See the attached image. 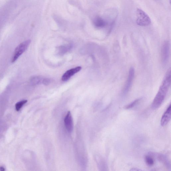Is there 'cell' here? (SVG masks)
<instances>
[{
	"mask_svg": "<svg viewBox=\"0 0 171 171\" xmlns=\"http://www.w3.org/2000/svg\"><path fill=\"white\" fill-rule=\"evenodd\" d=\"M28 101L27 100H23L15 104V109L17 111H20L23 106Z\"/></svg>",
	"mask_w": 171,
	"mask_h": 171,
	"instance_id": "cell-16",
	"label": "cell"
},
{
	"mask_svg": "<svg viewBox=\"0 0 171 171\" xmlns=\"http://www.w3.org/2000/svg\"><path fill=\"white\" fill-rule=\"evenodd\" d=\"M44 77L41 76H36L32 77L29 80V82L32 85H36L43 84Z\"/></svg>",
	"mask_w": 171,
	"mask_h": 171,
	"instance_id": "cell-10",
	"label": "cell"
},
{
	"mask_svg": "<svg viewBox=\"0 0 171 171\" xmlns=\"http://www.w3.org/2000/svg\"><path fill=\"white\" fill-rule=\"evenodd\" d=\"M81 69V67L78 66L68 70L63 75L61 80L63 81H67L72 76L80 71Z\"/></svg>",
	"mask_w": 171,
	"mask_h": 171,
	"instance_id": "cell-7",
	"label": "cell"
},
{
	"mask_svg": "<svg viewBox=\"0 0 171 171\" xmlns=\"http://www.w3.org/2000/svg\"><path fill=\"white\" fill-rule=\"evenodd\" d=\"M31 42L30 40H27L18 45L15 49L12 57V60H11L12 63L15 62L20 56L26 51L30 45Z\"/></svg>",
	"mask_w": 171,
	"mask_h": 171,
	"instance_id": "cell-3",
	"label": "cell"
},
{
	"mask_svg": "<svg viewBox=\"0 0 171 171\" xmlns=\"http://www.w3.org/2000/svg\"><path fill=\"white\" fill-rule=\"evenodd\" d=\"M170 3H171V0H170Z\"/></svg>",
	"mask_w": 171,
	"mask_h": 171,
	"instance_id": "cell-20",
	"label": "cell"
},
{
	"mask_svg": "<svg viewBox=\"0 0 171 171\" xmlns=\"http://www.w3.org/2000/svg\"><path fill=\"white\" fill-rule=\"evenodd\" d=\"M170 83L171 69L170 68L166 72L158 92L153 101L151 106L152 109L156 110L160 107L162 104L170 87Z\"/></svg>",
	"mask_w": 171,
	"mask_h": 171,
	"instance_id": "cell-1",
	"label": "cell"
},
{
	"mask_svg": "<svg viewBox=\"0 0 171 171\" xmlns=\"http://www.w3.org/2000/svg\"><path fill=\"white\" fill-rule=\"evenodd\" d=\"M51 80L47 78H44L43 80V84L45 85H48L51 83Z\"/></svg>",
	"mask_w": 171,
	"mask_h": 171,
	"instance_id": "cell-17",
	"label": "cell"
},
{
	"mask_svg": "<svg viewBox=\"0 0 171 171\" xmlns=\"http://www.w3.org/2000/svg\"><path fill=\"white\" fill-rule=\"evenodd\" d=\"M93 24L97 28L101 29L104 28L108 25V22L100 17H96L93 20Z\"/></svg>",
	"mask_w": 171,
	"mask_h": 171,
	"instance_id": "cell-9",
	"label": "cell"
},
{
	"mask_svg": "<svg viewBox=\"0 0 171 171\" xmlns=\"http://www.w3.org/2000/svg\"><path fill=\"white\" fill-rule=\"evenodd\" d=\"M134 76H135V70L133 68L131 67L129 70L128 76L126 83L123 91L124 94L126 95L129 92L133 84Z\"/></svg>",
	"mask_w": 171,
	"mask_h": 171,
	"instance_id": "cell-5",
	"label": "cell"
},
{
	"mask_svg": "<svg viewBox=\"0 0 171 171\" xmlns=\"http://www.w3.org/2000/svg\"><path fill=\"white\" fill-rule=\"evenodd\" d=\"M97 163L99 168L101 169V170H107V166L104 159L101 157H98L97 158Z\"/></svg>",
	"mask_w": 171,
	"mask_h": 171,
	"instance_id": "cell-11",
	"label": "cell"
},
{
	"mask_svg": "<svg viewBox=\"0 0 171 171\" xmlns=\"http://www.w3.org/2000/svg\"><path fill=\"white\" fill-rule=\"evenodd\" d=\"M171 118V106L170 104L166 109L164 113L161 120V125L162 126H164L169 122Z\"/></svg>",
	"mask_w": 171,
	"mask_h": 171,
	"instance_id": "cell-8",
	"label": "cell"
},
{
	"mask_svg": "<svg viewBox=\"0 0 171 171\" xmlns=\"http://www.w3.org/2000/svg\"><path fill=\"white\" fill-rule=\"evenodd\" d=\"M145 163L148 165L152 166L154 165V159L151 156H146L145 157Z\"/></svg>",
	"mask_w": 171,
	"mask_h": 171,
	"instance_id": "cell-14",
	"label": "cell"
},
{
	"mask_svg": "<svg viewBox=\"0 0 171 171\" xmlns=\"http://www.w3.org/2000/svg\"><path fill=\"white\" fill-rule=\"evenodd\" d=\"M64 124L66 129L70 133H72L73 129V122L70 111L68 112L64 118Z\"/></svg>",
	"mask_w": 171,
	"mask_h": 171,
	"instance_id": "cell-6",
	"label": "cell"
},
{
	"mask_svg": "<svg viewBox=\"0 0 171 171\" xmlns=\"http://www.w3.org/2000/svg\"><path fill=\"white\" fill-rule=\"evenodd\" d=\"M140 99H136L131 103L127 105L126 106L124 107V109H129L133 108L140 101Z\"/></svg>",
	"mask_w": 171,
	"mask_h": 171,
	"instance_id": "cell-15",
	"label": "cell"
},
{
	"mask_svg": "<svg viewBox=\"0 0 171 171\" xmlns=\"http://www.w3.org/2000/svg\"><path fill=\"white\" fill-rule=\"evenodd\" d=\"M157 158L161 163H163L168 169H170V163L169 161L165 155L159 154L157 156Z\"/></svg>",
	"mask_w": 171,
	"mask_h": 171,
	"instance_id": "cell-13",
	"label": "cell"
},
{
	"mask_svg": "<svg viewBox=\"0 0 171 171\" xmlns=\"http://www.w3.org/2000/svg\"><path fill=\"white\" fill-rule=\"evenodd\" d=\"M73 47L71 44L59 47L58 49V53L60 55L69 52Z\"/></svg>",
	"mask_w": 171,
	"mask_h": 171,
	"instance_id": "cell-12",
	"label": "cell"
},
{
	"mask_svg": "<svg viewBox=\"0 0 171 171\" xmlns=\"http://www.w3.org/2000/svg\"><path fill=\"white\" fill-rule=\"evenodd\" d=\"M0 170L1 171H5V168L3 166H1V167H0Z\"/></svg>",
	"mask_w": 171,
	"mask_h": 171,
	"instance_id": "cell-19",
	"label": "cell"
},
{
	"mask_svg": "<svg viewBox=\"0 0 171 171\" xmlns=\"http://www.w3.org/2000/svg\"><path fill=\"white\" fill-rule=\"evenodd\" d=\"M170 52V43L165 41L163 43L161 50V60L164 65L168 62Z\"/></svg>",
	"mask_w": 171,
	"mask_h": 171,
	"instance_id": "cell-4",
	"label": "cell"
},
{
	"mask_svg": "<svg viewBox=\"0 0 171 171\" xmlns=\"http://www.w3.org/2000/svg\"><path fill=\"white\" fill-rule=\"evenodd\" d=\"M130 171H142V170L140 169L137 168H132L131 169Z\"/></svg>",
	"mask_w": 171,
	"mask_h": 171,
	"instance_id": "cell-18",
	"label": "cell"
},
{
	"mask_svg": "<svg viewBox=\"0 0 171 171\" xmlns=\"http://www.w3.org/2000/svg\"><path fill=\"white\" fill-rule=\"evenodd\" d=\"M136 22L139 26L145 27L151 24V21L147 13L141 9H137V10Z\"/></svg>",
	"mask_w": 171,
	"mask_h": 171,
	"instance_id": "cell-2",
	"label": "cell"
}]
</instances>
